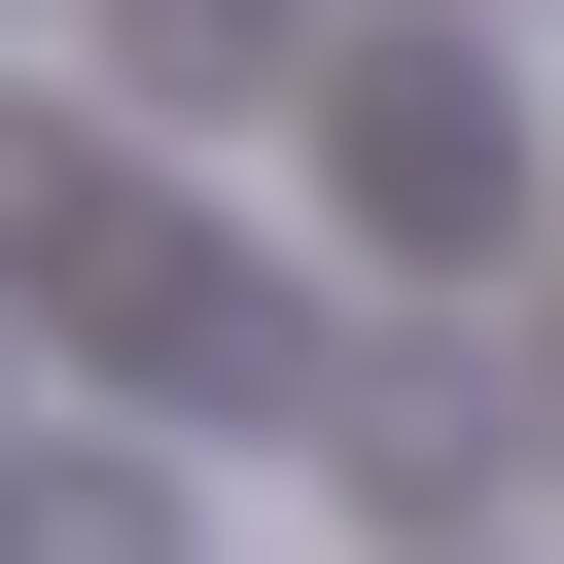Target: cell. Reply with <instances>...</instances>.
<instances>
[{"label": "cell", "instance_id": "1", "mask_svg": "<svg viewBox=\"0 0 564 564\" xmlns=\"http://www.w3.org/2000/svg\"><path fill=\"white\" fill-rule=\"evenodd\" d=\"M317 141H352V212H388V247H494V212H529V106H494L458 35H352V106H317Z\"/></svg>", "mask_w": 564, "mask_h": 564}, {"label": "cell", "instance_id": "2", "mask_svg": "<svg viewBox=\"0 0 564 564\" xmlns=\"http://www.w3.org/2000/svg\"><path fill=\"white\" fill-rule=\"evenodd\" d=\"M0 564H176V458H141V423H70V458H0Z\"/></svg>", "mask_w": 564, "mask_h": 564}, {"label": "cell", "instance_id": "3", "mask_svg": "<svg viewBox=\"0 0 564 564\" xmlns=\"http://www.w3.org/2000/svg\"><path fill=\"white\" fill-rule=\"evenodd\" d=\"M106 70L141 106H247V70H317V0H106Z\"/></svg>", "mask_w": 564, "mask_h": 564}]
</instances>
